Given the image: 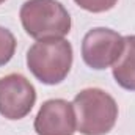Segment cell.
<instances>
[{
	"instance_id": "cell-1",
	"label": "cell",
	"mask_w": 135,
	"mask_h": 135,
	"mask_svg": "<svg viewBox=\"0 0 135 135\" xmlns=\"http://www.w3.org/2000/svg\"><path fill=\"white\" fill-rule=\"evenodd\" d=\"M72 66V46L65 38L36 41L27 52V68L44 85H58Z\"/></svg>"
},
{
	"instance_id": "cell-2",
	"label": "cell",
	"mask_w": 135,
	"mask_h": 135,
	"mask_svg": "<svg viewBox=\"0 0 135 135\" xmlns=\"http://www.w3.org/2000/svg\"><path fill=\"white\" fill-rule=\"evenodd\" d=\"M77 131L82 135L108 134L118 119L116 101L101 88H85L74 98Z\"/></svg>"
},
{
	"instance_id": "cell-3",
	"label": "cell",
	"mask_w": 135,
	"mask_h": 135,
	"mask_svg": "<svg viewBox=\"0 0 135 135\" xmlns=\"http://www.w3.org/2000/svg\"><path fill=\"white\" fill-rule=\"evenodd\" d=\"M24 30L36 41L65 38L71 32V16L58 0H27L19 11Z\"/></svg>"
},
{
	"instance_id": "cell-4",
	"label": "cell",
	"mask_w": 135,
	"mask_h": 135,
	"mask_svg": "<svg viewBox=\"0 0 135 135\" xmlns=\"http://www.w3.org/2000/svg\"><path fill=\"white\" fill-rule=\"evenodd\" d=\"M124 49V36L105 27L91 28L82 41V58L86 66L101 71L113 66Z\"/></svg>"
},
{
	"instance_id": "cell-5",
	"label": "cell",
	"mask_w": 135,
	"mask_h": 135,
	"mask_svg": "<svg viewBox=\"0 0 135 135\" xmlns=\"http://www.w3.org/2000/svg\"><path fill=\"white\" fill-rule=\"evenodd\" d=\"M36 102V90L22 74H8L0 79V115L16 121L25 118Z\"/></svg>"
},
{
	"instance_id": "cell-6",
	"label": "cell",
	"mask_w": 135,
	"mask_h": 135,
	"mask_svg": "<svg viewBox=\"0 0 135 135\" xmlns=\"http://www.w3.org/2000/svg\"><path fill=\"white\" fill-rule=\"evenodd\" d=\"M77 131L75 110L65 99H49L38 110L35 132L38 135H74Z\"/></svg>"
},
{
	"instance_id": "cell-7",
	"label": "cell",
	"mask_w": 135,
	"mask_h": 135,
	"mask_svg": "<svg viewBox=\"0 0 135 135\" xmlns=\"http://www.w3.org/2000/svg\"><path fill=\"white\" fill-rule=\"evenodd\" d=\"M112 72L121 88L135 91V35L124 36L123 54L112 66Z\"/></svg>"
},
{
	"instance_id": "cell-8",
	"label": "cell",
	"mask_w": 135,
	"mask_h": 135,
	"mask_svg": "<svg viewBox=\"0 0 135 135\" xmlns=\"http://www.w3.org/2000/svg\"><path fill=\"white\" fill-rule=\"evenodd\" d=\"M16 38L8 28L0 27V68L9 63L16 52Z\"/></svg>"
},
{
	"instance_id": "cell-9",
	"label": "cell",
	"mask_w": 135,
	"mask_h": 135,
	"mask_svg": "<svg viewBox=\"0 0 135 135\" xmlns=\"http://www.w3.org/2000/svg\"><path fill=\"white\" fill-rule=\"evenodd\" d=\"M82 9L90 13H105L112 9L118 0H74Z\"/></svg>"
},
{
	"instance_id": "cell-10",
	"label": "cell",
	"mask_w": 135,
	"mask_h": 135,
	"mask_svg": "<svg viewBox=\"0 0 135 135\" xmlns=\"http://www.w3.org/2000/svg\"><path fill=\"white\" fill-rule=\"evenodd\" d=\"M3 2H6V0H0V5H2V3H3Z\"/></svg>"
}]
</instances>
